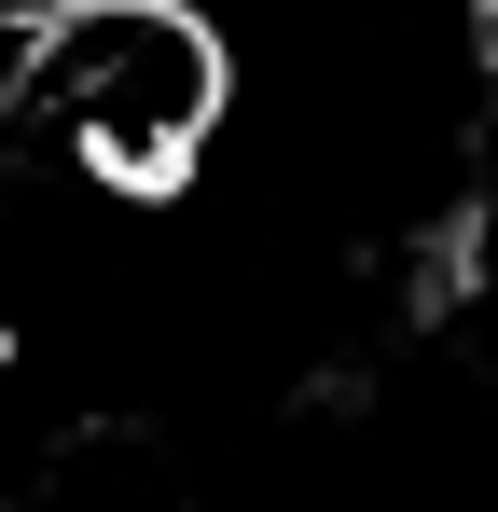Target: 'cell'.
I'll list each match as a JSON object with an SVG mask.
<instances>
[{"mask_svg":"<svg viewBox=\"0 0 498 512\" xmlns=\"http://www.w3.org/2000/svg\"><path fill=\"white\" fill-rule=\"evenodd\" d=\"M236 56L194 0H28L14 28V111L111 194H166L208 167Z\"/></svg>","mask_w":498,"mask_h":512,"instance_id":"obj_1","label":"cell"},{"mask_svg":"<svg viewBox=\"0 0 498 512\" xmlns=\"http://www.w3.org/2000/svg\"><path fill=\"white\" fill-rule=\"evenodd\" d=\"M471 70H485V139H498V0H471Z\"/></svg>","mask_w":498,"mask_h":512,"instance_id":"obj_2","label":"cell"}]
</instances>
